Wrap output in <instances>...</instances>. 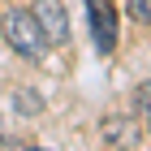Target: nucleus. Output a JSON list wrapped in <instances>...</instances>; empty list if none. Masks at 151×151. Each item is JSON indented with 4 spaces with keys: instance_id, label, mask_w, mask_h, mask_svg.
Wrapping results in <instances>:
<instances>
[{
    "instance_id": "f257e3e1",
    "label": "nucleus",
    "mask_w": 151,
    "mask_h": 151,
    "mask_svg": "<svg viewBox=\"0 0 151 151\" xmlns=\"http://www.w3.org/2000/svg\"><path fill=\"white\" fill-rule=\"evenodd\" d=\"M4 39H9L13 52L26 56V60H39V56L47 52V39H43V30H39V22H35V13H30V9L4 13Z\"/></svg>"
},
{
    "instance_id": "f03ea898",
    "label": "nucleus",
    "mask_w": 151,
    "mask_h": 151,
    "mask_svg": "<svg viewBox=\"0 0 151 151\" xmlns=\"http://www.w3.org/2000/svg\"><path fill=\"white\" fill-rule=\"evenodd\" d=\"M86 22H91L95 47L108 56L116 47V9H112V0H86Z\"/></svg>"
},
{
    "instance_id": "7ed1b4c3",
    "label": "nucleus",
    "mask_w": 151,
    "mask_h": 151,
    "mask_svg": "<svg viewBox=\"0 0 151 151\" xmlns=\"http://www.w3.org/2000/svg\"><path fill=\"white\" fill-rule=\"evenodd\" d=\"M30 13H35V22H39V30H43L47 47H56V43L69 39V17H65V4H60V0H39Z\"/></svg>"
},
{
    "instance_id": "20e7f679",
    "label": "nucleus",
    "mask_w": 151,
    "mask_h": 151,
    "mask_svg": "<svg viewBox=\"0 0 151 151\" xmlns=\"http://www.w3.org/2000/svg\"><path fill=\"white\" fill-rule=\"evenodd\" d=\"M129 13L138 22H151V0H129Z\"/></svg>"
},
{
    "instance_id": "39448f33",
    "label": "nucleus",
    "mask_w": 151,
    "mask_h": 151,
    "mask_svg": "<svg viewBox=\"0 0 151 151\" xmlns=\"http://www.w3.org/2000/svg\"><path fill=\"white\" fill-rule=\"evenodd\" d=\"M0 147H4V129H0Z\"/></svg>"
}]
</instances>
